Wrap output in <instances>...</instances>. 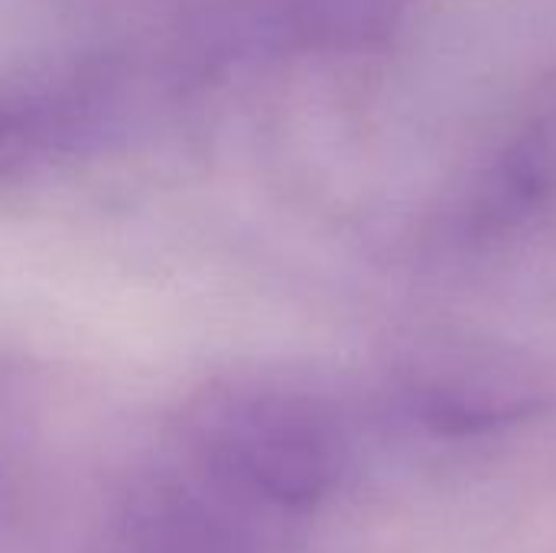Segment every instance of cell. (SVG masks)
<instances>
[{
    "instance_id": "1",
    "label": "cell",
    "mask_w": 556,
    "mask_h": 553,
    "mask_svg": "<svg viewBox=\"0 0 556 553\" xmlns=\"http://www.w3.org/2000/svg\"><path fill=\"white\" fill-rule=\"evenodd\" d=\"M199 476L251 508H316L345 476L349 443L332 411L306 394L212 398L192 420Z\"/></svg>"
},
{
    "instance_id": "2",
    "label": "cell",
    "mask_w": 556,
    "mask_h": 553,
    "mask_svg": "<svg viewBox=\"0 0 556 553\" xmlns=\"http://www.w3.org/2000/svg\"><path fill=\"white\" fill-rule=\"evenodd\" d=\"M401 401L440 437L518 427L554 401L551 372L525 349L482 336H433L397 372Z\"/></svg>"
},
{
    "instance_id": "3",
    "label": "cell",
    "mask_w": 556,
    "mask_h": 553,
    "mask_svg": "<svg viewBox=\"0 0 556 553\" xmlns=\"http://www.w3.org/2000/svg\"><path fill=\"white\" fill-rule=\"evenodd\" d=\"M241 499L186 479H153L124 508L127 553H261Z\"/></svg>"
},
{
    "instance_id": "4",
    "label": "cell",
    "mask_w": 556,
    "mask_h": 553,
    "mask_svg": "<svg viewBox=\"0 0 556 553\" xmlns=\"http://www.w3.org/2000/svg\"><path fill=\"white\" fill-rule=\"evenodd\" d=\"M556 189V108L531 117L498 153L476 199L482 228H505L538 212Z\"/></svg>"
},
{
    "instance_id": "5",
    "label": "cell",
    "mask_w": 556,
    "mask_h": 553,
    "mask_svg": "<svg viewBox=\"0 0 556 553\" xmlns=\"http://www.w3.org/2000/svg\"><path fill=\"white\" fill-rule=\"evenodd\" d=\"M407 0H296V33L319 49H362L401 23Z\"/></svg>"
},
{
    "instance_id": "6",
    "label": "cell",
    "mask_w": 556,
    "mask_h": 553,
    "mask_svg": "<svg viewBox=\"0 0 556 553\" xmlns=\"http://www.w3.org/2000/svg\"><path fill=\"white\" fill-rule=\"evenodd\" d=\"M13 486H10V479H7V473L0 469V515H7L10 508H13Z\"/></svg>"
}]
</instances>
